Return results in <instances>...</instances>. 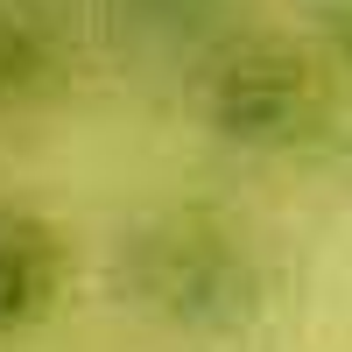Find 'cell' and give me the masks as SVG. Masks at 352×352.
I'll use <instances>...</instances> for the list:
<instances>
[{"instance_id": "2", "label": "cell", "mask_w": 352, "mask_h": 352, "mask_svg": "<svg viewBox=\"0 0 352 352\" xmlns=\"http://www.w3.org/2000/svg\"><path fill=\"white\" fill-rule=\"evenodd\" d=\"M303 120H310V78L282 50H240L212 78V127L226 141L268 148V141L303 134Z\"/></svg>"}, {"instance_id": "6", "label": "cell", "mask_w": 352, "mask_h": 352, "mask_svg": "<svg viewBox=\"0 0 352 352\" xmlns=\"http://www.w3.org/2000/svg\"><path fill=\"white\" fill-rule=\"evenodd\" d=\"M21 71H36V43H28L21 14H0V85L21 78Z\"/></svg>"}, {"instance_id": "1", "label": "cell", "mask_w": 352, "mask_h": 352, "mask_svg": "<svg viewBox=\"0 0 352 352\" xmlns=\"http://www.w3.org/2000/svg\"><path fill=\"white\" fill-rule=\"evenodd\" d=\"M134 282L155 310L184 317V324H232L254 310V261L232 247V232L212 226H169L155 240H141Z\"/></svg>"}, {"instance_id": "3", "label": "cell", "mask_w": 352, "mask_h": 352, "mask_svg": "<svg viewBox=\"0 0 352 352\" xmlns=\"http://www.w3.org/2000/svg\"><path fill=\"white\" fill-rule=\"evenodd\" d=\"M56 289H64V240L28 212H0V331L50 317Z\"/></svg>"}, {"instance_id": "4", "label": "cell", "mask_w": 352, "mask_h": 352, "mask_svg": "<svg viewBox=\"0 0 352 352\" xmlns=\"http://www.w3.org/2000/svg\"><path fill=\"white\" fill-rule=\"evenodd\" d=\"M120 8H127V21H141V28H197L219 0H120Z\"/></svg>"}, {"instance_id": "5", "label": "cell", "mask_w": 352, "mask_h": 352, "mask_svg": "<svg viewBox=\"0 0 352 352\" xmlns=\"http://www.w3.org/2000/svg\"><path fill=\"white\" fill-rule=\"evenodd\" d=\"M310 28L324 36L331 56H345V64H352V0H310Z\"/></svg>"}]
</instances>
